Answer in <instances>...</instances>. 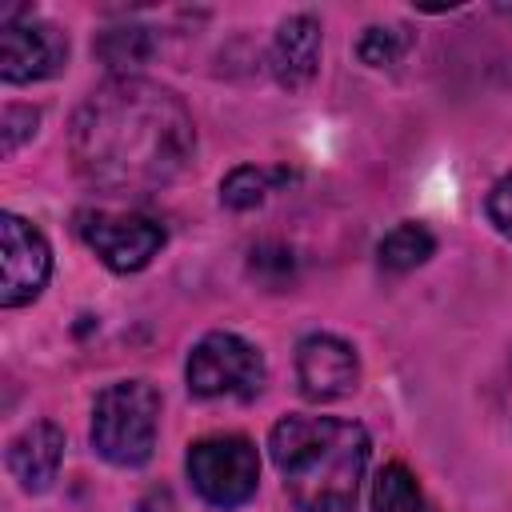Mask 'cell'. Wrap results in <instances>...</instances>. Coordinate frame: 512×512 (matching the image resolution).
Returning a JSON list of instances; mask_svg holds the SVG:
<instances>
[{"label":"cell","mask_w":512,"mask_h":512,"mask_svg":"<svg viewBox=\"0 0 512 512\" xmlns=\"http://www.w3.org/2000/svg\"><path fill=\"white\" fill-rule=\"evenodd\" d=\"M288 180V172L284 168H256V164H240V168H232L228 176H224V184H220V200L228 204V208H236V212H244V208H256L276 184H284Z\"/></svg>","instance_id":"cell-14"},{"label":"cell","mask_w":512,"mask_h":512,"mask_svg":"<svg viewBox=\"0 0 512 512\" xmlns=\"http://www.w3.org/2000/svg\"><path fill=\"white\" fill-rule=\"evenodd\" d=\"M320 64V24L312 16H288L272 44V72L284 88H304Z\"/></svg>","instance_id":"cell-11"},{"label":"cell","mask_w":512,"mask_h":512,"mask_svg":"<svg viewBox=\"0 0 512 512\" xmlns=\"http://www.w3.org/2000/svg\"><path fill=\"white\" fill-rule=\"evenodd\" d=\"M96 52L112 68H136V64H144L152 56V36L144 28H108L96 40Z\"/></svg>","instance_id":"cell-15"},{"label":"cell","mask_w":512,"mask_h":512,"mask_svg":"<svg viewBox=\"0 0 512 512\" xmlns=\"http://www.w3.org/2000/svg\"><path fill=\"white\" fill-rule=\"evenodd\" d=\"M184 376H188V392L192 396H204V400H220V396L248 400L264 384V360H260V352L244 336H236V332H208L188 352Z\"/></svg>","instance_id":"cell-5"},{"label":"cell","mask_w":512,"mask_h":512,"mask_svg":"<svg viewBox=\"0 0 512 512\" xmlns=\"http://www.w3.org/2000/svg\"><path fill=\"white\" fill-rule=\"evenodd\" d=\"M0 32H4L0 36V76L8 84L48 80L68 60V40L56 24L24 20V24H4Z\"/></svg>","instance_id":"cell-8"},{"label":"cell","mask_w":512,"mask_h":512,"mask_svg":"<svg viewBox=\"0 0 512 512\" xmlns=\"http://www.w3.org/2000/svg\"><path fill=\"white\" fill-rule=\"evenodd\" d=\"M488 220L496 224V232L500 236H508L512 240V172L508 176H500L496 184H492V192H488Z\"/></svg>","instance_id":"cell-18"},{"label":"cell","mask_w":512,"mask_h":512,"mask_svg":"<svg viewBox=\"0 0 512 512\" xmlns=\"http://www.w3.org/2000/svg\"><path fill=\"white\" fill-rule=\"evenodd\" d=\"M188 480L216 508H236V504L252 500L256 480H260L256 444L236 432L196 440L188 448Z\"/></svg>","instance_id":"cell-4"},{"label":"cell","mask_w":512,"mask_h":512,"mask_svg":"<svg viewBox=\"0 0 512 512\" xmlns=\"http://www.w3.org/2000/svg\"><path fill=\"white\" fill-rule=\"evenodd\" d=\"M408 44H412V36L404 28H380V24H372V28H364V36L356 44V56L368 68H392L408 52Z\"/></svg>","instance_id":"cell-16"},{"label":"cell","mask_w":512,"mask_h":512,"mask_svg":"<svg viewBox=\"0 0 512 512\" xmlns=\"http://www.w3.org/2000/svg\"><path fill=\"white\" fill-rule=\"evenodd\" d=\"M296 384L304 392V400L312 404H328L348 396L360 384V360L356 348L344 344L340 336H304L296 348Z\"/></svg>","instance_id":"cell-9"},{"label":"cell","mask_w":512,"mask_h":512,"mask_svg":"<svg viewBox=\"0 0 512 512\" xmlns=\"http://www.w3.org/2000/svg\"><path fill=\"white\" fill-rule=\"evenodd\" d=\"M68 148L92 188L140 196L188 168L196 128L176 92L144 76H112L76 108Z\"/></svg>","instance_id":"cell-1"},{"label":"cell","mask_w":512,"mask_h":512,"mask_svg":"<svg viewBox=\"0 0 512 512\" xmlns=\"http://www.w3.org/2000/svg\"><path fill=\"white\" fill-rule=\"evenodd\" d=\"M52 272V248L36 224L16 212L0 216V304L20 308L40 296Z\"/></svg>","instance_id":"cell-7"},{"label":"cell","mask_w":512,"mask_h":512,"mask_svg":"<svg viewBox=\"0 0 512 512\" xmlns=\"http://www.w3.org/2000/svg\"><path fill=\"white\" fill-rule=\"evenodd\" d=\"M296 512H356L368 432L332 416H284L268 436Z\"/></svg>","instance_id":"cell-2"},{"label":"cell","mask_w":512,"mask_h":512,"mask_svg":"<svg viewBox=\"0 0 512 512\" xmlns=\"http://www.w3.org/2000/svg\"><path fill=\"white\" fill-rule=\"evenodd\" d=\"M160 428V396L148 380H116L92 404V444L116 468H136L152 456Z\"/></svg>","instance_id":"cell-3"},{"label":"cell","mask_w":512,"mask_h":512,"mask_svg":"<svg viewBox=\"0 0 512 512\" xmlns=\"http://www.w3.org/2000/svg\"><path fill=\"white\" fill-rule=\"evenodd\" d=\"M76 232L112 272H140L164 248V224L144 212L88 208L76 216Z\"/></svg>","instance_id":"cell-6"},{"label":"cell","mask_w":512,"mask_h":512,"mask_svg":"<svg viewBox=\"0 0 512 512\" xmlns=\"http://www.w3.org/2000/svg\"><path fill=\"white\" fill-rule=\"evenodd\" d=\"M36 108H24V104H12V108H4V128H0V148H4V156H12L16 148H20V140H28L32 132H36Z\"/></svg>","instance_id":"cell-17"},{"label":"cell","mask_w":512,"mask_h":512,"mask_svg":"<svg viewBox=\"0 0 512 512\" xmlns=\"http://www.w3.org/2000/svg\"><path fill=\"white\" fill-rule=\"evenodd\" d=\"M436 252V240L424 224H396L380 244H376V256H380V268L388 272H412L420 268L428 256Z\"/></svg>","instance_id":"cell-12"},{"label":"cell","mask_w":512,"mask_h":512,"mask_svg":"<svg viewBox=\"0 0 512 512\" xmlns=\"http://www.w3.org/2000/svg\"><path fill=\"white\" fill-rule=\"evenodd\" d=\"M64 460V432L52 420L28 424L12 444H8V472L24 492H44Z\"/></svg>","instance_id":"cell-10"},{"label":"cell","mask_w":512,"mask_h":512,"mask_svg":"<svg viewBox=\"0 0 512 512\" xmlns=\"http://www.w3.org/2000/svg\"><path fill=\"white\" fill-rule=\"evenodd\" d=\"M372 512H428L416 476L404 464H384L372 484Z\"/></svg>","instance_id":"cell-13"}]
</instances>
